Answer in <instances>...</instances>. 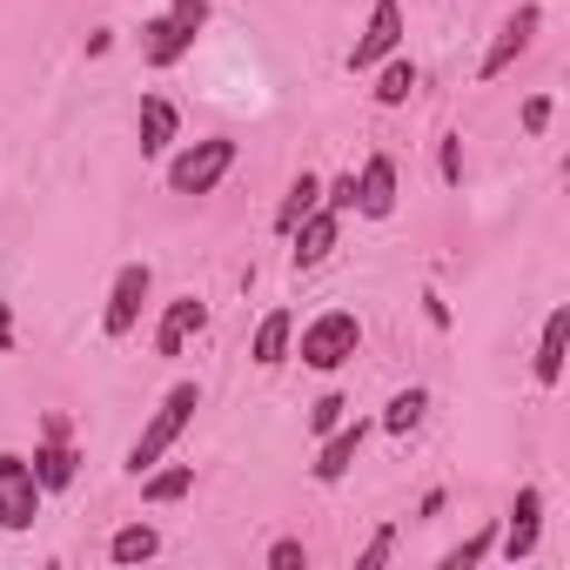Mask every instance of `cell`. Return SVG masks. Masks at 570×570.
Returning a JSON list of instances; mask_svg holds the SVG:
<instances>
[{
	"instance_id": "5",
	"label": "cell",
	"mask_w": 570,
	"mask_h": 570,
	"mask_svg": "<svg viewBox=\"0 0 570 570\" xmlns=\"http://www.w3.org/2000/svg\"><path fill=\"white\" fill-rule=\"evenodd\" d=\"M41 476H35V463L21 456V450H0V530L8 537H21V530H35V517H41Z\"/></svg>"
},
{
	"instance_id": "17",
	"label": "cell",
	"mask_w": 570,
	"mask_h": 570,
	"mask_svg": "<svg viewBox=\"0 0 570 570\" xmlns=\"http://www.w3.org/2000/svg\"><path fill=\"white\" fill-rule=\"evenodd\" d=\"M289 343H296V316H289V309H268V316L255 323L248 356H255L262 370H275V363H289Z\"/></svg>"
},
{
	"instance_id": "2",
	"label": "cell",
	"mask_w": 570,
	"mask_h": 570,
	"mask_svg": "<svg viewBox=\"0 0 570 570\" xmlns=\"http://www.w3.org/2000/svg\"><path fill=\"white\" fill-rule=\"evenodd\" d=\"M208 0H168V8L141 28V61L148 68H175V61H188L195 55V41H202V28H208Z\"/></svg>"
},
{
	"instance_id": "11",
	"label": "cell",
	"mask_w": 570,
	"mask_h": 570,
	"mask_svg": "<svg viewBox=\"0 0 570 570\" xmlns=\"http://www.w3.org/2000/svg\"><path fill=\"white\" fill-rule=\"evenodd\" d=\"M336 235H343V215H336V208H309V215L289 228V242H296V248H289V268H296V275H303V268H323V262L336 255Z\"/></svg>"
},
{
	"instance_id": "22",
	"label": "cell",
	"mask_w": 570,
	"mask_h": 570,
	"mask_svg": "<svg viewBox=\"0 0 570 570\" xmlns=\"http://www.w3.org/2000/svg\"><path fill=\"white\" fill-rule=\"evenodd\" d=\"M135 483H141V503H181V497L195 490V470L175 463V470H148V476H135Z\"/></svg>"
},
{
	"instance_id": "24",
	"label": "cell",
	"mask_w": 570,
	"mask_h": 570,
	"mask_svg": "<svg viewBox=\"0 0 570 570\" xmlns=\"http://www.w3.org/2000/svg\"><path fill=\"white\" fill-rule=\"evenodd\" d=\"M436 175H443V188H463V135L436 141Z\"/></svg>"
},
{
	"instance_id": "18",
	"label": "cell",
	"mask_w": 570,
	"mask_h": 570,
	"mask_svg": "<svg viewBox=\"0 0 570 570\" xmlns=\"http://www.w3.org/2000/svg\"><path fill=\"white\" fill-rule=\"evenodd\" d=\"M309 208H323V175H309V168H303L289 188H282V208H275V235H289V228H296Z\"/></svg>"
},
{
	"instance_id": "30",
	"label": "cell",
	"mask_w": 570,
	"mask_h": 570,
	"mask_svg": "<svg viewBox=\"0 0 570 570\" xmlns=\"http://www.w3.org/2000/svg\"><path fill=\"white\" fill-rule=\"evenodd\" d=\"M8 350H14V303L0 296V356H8Z\"/></svg>"
},
{
	"instance_id": "12",
	"label": "cell",
	"mask_w": 570,
	"mask_h": 570,
	"mask_svg": "<svg viewBox=\"0 0 570 570\" xmlns=\"http://www.w3.org/2000/svg\"><path fill=\"white\" fill-rule=\"evenodd\" d=\"M370 430H376V423H363V416L350 423V416H343V423H336V430L323 436V450H316V463H309V476H316V483H343V476H350V463L363 456V443H370Z\"/></svg>"
},
{
	"instance_id": "20",
	"label": "cell",
	"mask_w": 570,
	"mask_h": 570,
	"mask_svg": "<svg viewBox=\"0 0 570 570\" xmlns=\"http://www.w3.org/2000/svg\"><path fill=\"white\" fill-rule=\"evenodd\" d=\"M148 557H161V530L155 523H121L108 537V563H148Z\"/></svg>"
},
{
	"instance_id": "25",
	"label": "cell",
	"mask_w": 570,
	"mask_h": 570,
	"mask_svg": "<svg viewBox=\"0 0 570 570\" xmlns=\"http://www.w3.org/2000/svg\"><path fill=\"white\" fill-rule=\"evenodd\" d=\"M268 570H309V543L303 537H275L268 543Z\"/></svg>"
},
{
	"instance_id": "28",
	"label": "cell",
	"mask_w": 570,
	"mask_h": 570,
	"mask_svg": "<svg viewBox=\"0 0 570 570\" xmlns=\"http://www.w3.org/2000/svg\"><path fill=\"white\" fill-rule=\"evenodd\" d=\"M323 208L350 215V208H356V175H336V181H323Z\"/></svg>"
},
{
	"instance_id": "7",
	"label": "cell",
	"mask_w": 570,
	"mask_h": 570,
	"mask_svg": "<svg viewBox=\"0 0 570 570\" xmlns=\"http://www.w3.org/2000/svg\"><path fill=\"white\" fill-rule=\"evenodd\" d=\"M537 28H543V8H537V0L510 8V14H503V28H497V41H490V48H483V61H476V81H497V75H510V68L530 55Z\"/></svg>"
},
{
	"instance_id": "10",
	"label": "cell",
	"mask_w": 570,
	"mask_h": 570,
	"mask_svg": "<svg viewBox=\"0 0 570 570\" xmlns=\"http://www.w3.org/2000/svg\"><path fill=\"white\" fill-rule=\"evenodd\" d=\"M537 537H543V490H537V483H523V490H517V503H510V517L497 523V550H503L510 563H523V557L537 550Z\"/></svg>"
},
{
	"instance_id": "31",
	"label": "cell",
	"mask_w": 570,
	"mask_h": 570,
	"mask_svg": "<svg viewBox=\"0 0 570 570\" xmlns=\"http://www.w3.org/2000/svg\"><path fill=\"white\" fill-rule=\"evenodd\" d=\"M423 316H430V323H436V330H450V303H443V296H436V289H430V296H423Z\"/></svg>"
},
{
	"instance_id": "19",
	"label": "cell",
	"mask_w": 570,
	"mask_h": 570,
	"mask_svg": "<svg viewBox=\"0 0 570 570\" xmlns=\"http://www.w3.org/2000/svg\"><path fill=\"white\" fill-rule=\"evenodd\" d=\"M410 88H416V61H410L403 48H396L390 61H376V108H403Z\"/></svg>"
},
{
	"instance_id": "4",
	"label": "cell",
	"mask_w": 570,
	"mask_h": 570,
	"mask_svg": "<svg viewBox=\"0 0 570 570\" xmlns=\"http://www.w3.org/2000/svg\"><path fill=\"white\" fill-rule=\"evenodd\" d=\"M356 350H363V323H356L350 309H323L316 323H303V343H296V356H303L316 376H336Z\"/></svg>"
},
{
	"instance_id": "15",
	"label": "cell",
	"mask_w": 570,
	"mask_h": 570,
	"mask_svg": "<svg viewBox=\"0 0 570 570\" xmlns=\"http://www.w3.org/2000/svg\"><path fill=\"white\" fill-rule=\"evenodd\" d=\"M563 350H570V309L557 303V309L543 316V336H537V363H530L537 390H557V383H563Z\"/></svg>"
},
{
	"instance_id": "21",
	"label": "cell",
	"mask_w": 570,
	"mask_h": 570,
	"mask_svg": "<svg viewBox=\"0 0 570 570\" xmlns=\"http://www.w3.org/2000/svg\"><path fill=\"white\" fill-rule=\"evenodd\" d=\"M423 416H430V390H396L390 403H383V430L390 436H410V430H423Z\"/></svg>"
},
{
	"instance_id": "26",
	"label": "cell",
	"mask_w": 570,
	"mask_h": 570,
	"mask_svg": "<svg viewBox=\"0 0 570 570\" xmlns=\"http://www.w3.org/2000/svg\"><path fill=\"white\" fill-rule=\"evenodd\" d=\"M343 410H350V403H343L336 390H330V396H316V403H309V436H330V430L343 423Z\"/></svg>"
},
{
	"instance_id": "9",
	"label": "cell",
	"mask_w": 570,
	"mask_h": 570,
	"mask_svg": "<svg viewBox=\"0 0 570 570\" xmlns=\"http://www.w3.org/2000/svg\"><path fill=\"white\" fill-rule=\"evenodd\" d=\"M403 48V8L396 0H376L370 8V28L356 35V48H350V75H370L376 61H390Z\"/></svg>"
},
{
	"instance_id": "29",
	"label": "cell",
	"mask_w": 570,
	"mask_h": 570,
	"mask_svg": "<svg viewBox=\"0 0 570 570\" xmlns=\"http://www.w3.org/2000/svg\"><path fill=\"white\" fill-rule=\"evenodd\" d=\"M550 115H557V101H550V95H530V101H523V135H543Z\"/></svg>"
},
{
	"instance_id": "8",
	"label": "cell",
	"mask_w": 570,
	"mask_h": 570,
	"mask_svg": "<svg viewBox=\"0 0 570 570\" xmlns=\"http://www.w3.org/2000/svg\"><path fill=\"white\" fill-rule=\"evenodd\" d=\"M35 476H41V490H68L75 483V470H81V450H75V423L61 416V410H48L41 416V443H35Z\"/></svg>"
},
{
	"instance_id": "13",
	"label": "cell",
	"mask_w": 570,
	"mask_h": 570,
	"mask_svg": "<svg viewBox=\"0 0 570 570\" xmlns=\"http://www.w3.org/2000/svg\"><path fill=\"white\" fill-rule=\"evenodd\" d=\"M202 330H208V303L202 296H175L161 309V323H155V356H181L188 336H202Z\"/></svg>"
},
{
	"instance_id": "1",
	"label": "cell",
	"mask_w": 570,
	"mask_h": 570,
	"mask_svg": "<svg viewBox=\"0 0 570 570\" xmlns=\"http://www.w3.org/2000/svg\"><path fill=\"white\" fill-rule=\"evenodd\" d=\"M195 410H202V390H195V383H175V390H168V396L155 403V416L141 423V436L128 443L121 470H128V476H148V470H155V463H161V456H168V450L181 443V430L195 423Z\"/></svg>"
},
{
	"instance_id": "6",
	"label": "cell",
	"mask_w": 570,
	"mask_h": 570,
	"mask_svg": "<svg viewBox=\"0 0 570 570\" xmlns=\"http://www.w3.org/2000/svg\"><path fill=\"white\" fill-rule=\"evenodd\" d=\"M148 289H155V268H148V262H121V268H115V282H108V309H101V336H108V343L135 336Z\"/></svg>"
},
{
	"instance_id": "3",
	"label": "cell",
	"mask_w": 570,
	"mask_h": 570,
	"mask_svg": "<svg viewBox=\"0 0 570 570\" xmlns=\"http://www.w3.org/2000/svg\"><path fill=\"white\" fill-rule=\"evenodd\" d=\"M228 168H235V141L228 135H202L181 155H168V195H215Z\"/></svg>"
},
{
	"instance_id": "27",
	"label": "cell",
	"mask_w": 570,
	"mask_h": 570,
	"mask_svg": "<svg viewBox=\"0 0 570 570\" xmlns=\"http://www.w3.org/2000/svg\"><path fill=\"white\" fill-rule=\"evenodd\" d=\"M390 550H396V523H383V530L356 550V570H383V563H390Z\"/></svg>"
},
{
	"instance_id": "14",
	"label": "cell",
	"mask_w": 570,
	"mask_h": 570,
	"mask_svg": "<svg viewBox=\"0 0 570 570\" xmlns=\"http://www.w3.org/2000/svg\"><path fill=\"white\" fill-rule=\"evenodd\" d=\"M356 215H370V222L396 215V161L390 155H370L363 161V175H356Z\"/></svg>"
},
{
	"instance_id": "23",
	"label": "cell",
	"mask_w": 570,
	"mask_h": 570,
	"mask_svg": "<svg viewBox=\"0 0 570 570\" xmlns=\"http://www.w3.org/2000/svg\"><path fill=\"white\" fill-rule=\"evenodd\" d=\"M490 550H497V523H483L476 537H463L456 550H443V570H470V563H483Z\"/></svg>"
},
{
	"instance_id": "16",
	"label": "cell",
	"mask_w": 570,
	"mask_h": 570,
	"mask_svg": "<svg viewBox=\"0 0 570 570\" xmlns=\"http://www.w3.org/2000/svg\"><path fill=\"white\" fill-rule=\"evenodd\" d=\"M181 141V108L168 101V95H141V155L155 161V155H168Z\"/></svg>"
}]
</instances>
